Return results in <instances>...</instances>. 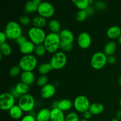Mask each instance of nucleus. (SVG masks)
Returning <instances> with one entry per match:
<instances>
[{
	"instance_id": "1",
	"label": "nucleus",
	"mask_w": 121,
	"mask_h": 121,
	"mask_svg": "<svg viewBox=\"0 0 121 121\" xmlns=\"http://www.w3.org/2000/svg\"><path fill=\"white\" fill-rule=\"evenodd\" d=\"M61 42L59 34L50 33L46 35L43 45L47 52L54 54L57 53L59 48H60Z\"/></svg>"
},
{
	"instance_id": "2",
	"label": "nucleus",
	"mask_w": 121,
	"mask_h": 121,
	"mask_svg": "<svg viewBox=\"0 0 121 121\" xmlns=\"http://www.w3.org/2000/svg\"><path fill=\"white\" fill-rule=\"evenodd\" d=\"M37 59L33 54L24 55L21 58L18 66L23 72H33L37 66Z\"/></svg>"
},
{
	"instance_id": "3",
	"label": "nucleus",
	"mask_w": 121,
	"mask_h": 121,
	"mask_svg": "<svg viewBox=\"0 0 121 121\" xmlns=\"http://www.w3.org/2000/svg\"><path fill=\"white\" fill-rule=\"evenodd\" d=\"M4 33L7 35V39L15 40L22 35V28L18 22L10 21L6 25Z\"/></svg>"
},
{
	"instance_id": "4",
	"label": "nucleus",
	"mask_w": 121,
	"mask_h": 121,
	"mask_svg": "<svg viewBox=\"0 0 121 121\" xmlns=\"http://www.w3.org/2000/svg\"><path fill=\"white\" fill-rule=\"evenodd\" d=\"M46 35V32L43 28L32 27L28 31V36L30 40L35 46L43 44Z\"/></svg>"
},
{
	"instance_id": "5",
	"label": "nucleus",
	"mask_w": 121,
	"mask_h": 121,
	"mask_svg": "<svg viewBox=\"0 0 121 121\" xmlns=\"http://www.w3.org/2000/svg\"><path fill=\"white\" fill-rule=\"evenodd\" d=\"M35 102L34 97L31 94L27 93L21 96L18 102V105L23 112H30L35 107Z\"/></svg>"
},
{
	"instance_id": "6",
	"label": "nucleus",
	"mask_w": 121,
	"mask_h": 121,
	"mask_svg": "<svg viewBox=\"0 0 121 121\" xmlns=\"http://www.w3.org/2000/svg\"><path fill=\"white\" fill-rule=\"evenodd\" d=\"M67 60V56L65 52H57L53 54L50 60V63L53 69L60 70L66 66Z\"/></svg>"
},
{
	"instance_id": "7",
	"label": "nucleus",
	"mask_w": 121,
	"mask_h": 121,
	"mask_svg": "<svg viewBox=\"0 0 121 121\" xmlns=\"http://www.w3.org/2000/svg\"><path fill=\"white\" fill-rule=\"evenodd\" d=\"M107 63L108 56L104 52H96L91 57V66L95 70H100L104 68Z\"/></svg>"
},
{
	"instance_id": "8",
	"label": "nucleus",
	"mask_w": 121,
	"mask_h": 121,
	"mask_svg": "<svg viewBox=\"0 0 121 121\" xmlns=\"http://www.w3.org/2000/svg\"><path fill=\"white\" fill-rule=\"evenodd\" d=\"M91 105L88 98L83 95L76 97L73 102V106L76 111L82 113L89 111Z\"/></svg>"
},
{
	"instance_id": "9",
	"label": "nucleus",
	"mask_w": 121,
	"mask_h": 121,
	"mask_svg": "<svg viewBox=\"0 0 121 121\" xmlns=\"http://www.w3.org/2000/svg\"><path fill=\"white\" fill-rule=\"evenodd\" d=\"M37 13L40 16L45 18H48L53 16L55 13V9L52 4L46 1H43L39 5Z\"/></svg>"
},
{
	"instance_id": "10",
	"label": "nucleus",
	"mask_w": 121,
	"mask_h": 121,
	"mask_svg": "<svg viewBox=\"0 0 121 121\" xmlns=\"http://www.w3.org/2000/svg\"><path fill=\"white\" fill-rule=\"evenodd\" d=\"M15 99L9 93H3L0 96V109L2 111H9L15 105Z\"/></svg>"
},
{
	"instance_id": "11",
	"label": "nucleus",
	"mask_w": 121,
	"mask_h": 121,
	"mask_svg": "<svg viewBox=\"0 0 121 121\" xmlns=\"http://www.w3.org/2000/svg\"><path fill=\"white\" fill-rule=\"evenodd\" d=\"M77 41L79 47L82 49H87L92 44V38L88 33L82 32L78 35Z\"/></svg>"
},
{
	"instance_id": "12",
	"label": "nucleus",
	"mask_w": 121,
	"mask_h": 121,
	"mask_svg": "<svg viewBox=\"0 0 121 121\" xmlns=\"http://www.w3.org/2000/svg\"><path fill=\"white\" fill-rule=\"evenodd\" d=\"M56 92L55 86L51 83H48L41 87L40 95L43 99H48L54 96Z\"/></svg>"
},
{
	"instance_id": "13",
	"label": "nucleus",
	"mask_w": 121,
	"mask_h": 121,
	"mask_svg": "<svg viewBox=\"0 0 121 121\" xmlns=\"http://www.w3.org/2000/svg\"><path fill=\"white\" fill-rule=\"evenodd\" d=\"M35 45L32 43L30 40H27L26 43L19 46L20 52L24 55H29L34 52Z\"/></svg>"
},
{
	"instance_id": "14",
	"label": "nucleus",
	"mask_w": 121,
	"mask_h": 121,
	"mask_svg": "<svg viewBox=\"0 0 121 121\" xmlns=\"http://www.w3.org/2000/svg\"><path fill=\"white\" fill-rule=\"evenodd\" d=\"M41 2V0H32L27 2L24 6L25 13L29 14L37 11L39 5Z\"/></svg>"
},
{
	"instance_id": "15",
	"label": "nucleus",
	"mask_w": 121,
	"mask_h": 121,
	"mask_svg": "<svg viewBox=\"0 0 121 121\" xmlns=\"http://www.w3.org/2000/svg\"><path fill=\"white\" fill-rule=\"evenodd\" d=\"M59 35H60L61 42L72 44V43L74 41V35H73V33L69 30H62L59 33Z\"/></svg>"
},
{
	"instance_id": "16",
	"label": "nucleus",
	"mask_w": 121,
	"mask_h": 121,
	"mask_svg": "<svg viewBox=\"0 0 121 121\" xmlns=\"http://www.w3.org/2000/svg\"><path fill=\"white\" fill-rule=\"evenodd\" d=\"M51 111L48 108H44L41 109L35 115L37 121H50Z\"/></svg>"
},
{
	"instance_id": "17",
	"label": "nucleus",
	"mask_w": 121,
	"mask_h": 121,
	"mask_svg": "<svg viewBox=\"0 0 121 121\" xmlns=\"http://www.w3.org/2000/svg\"><path fill=\"white\" fill-rule=\"evenodd\" d=\"M63 111L59 108H53L51 110L50 121H65Z\"/></svg>"
},
{
	"instance_id": "18",
	"label": "nucleus",
	"mask_w": 121,
	"mask_h": 121,
	"mask_svg": "<svg viewBox=\"0 0 121 121\" xmlns=\"http://www.w3.org/2000/svg\"><path fill=\"white\" fill-rule=\"evenodd\" d=\"M20 79L22 82L30 86L34 82L35 75L33 72H22L21 74Z\"/></svg>"
},
{
	"instance_id": "19",
	"label": "nucleus",
	"mask_w": 121,
	"mask_h": 121,
	"mask_svg": "<svg viewBox=\"0 0 121 121\" xmlns=\"http://www.w3.org/2000/svg\"><path fill=\"white\" fill-rule=\"evenodd\" d=\"M106 35L108 37L112 40L119 39L121 35V29L118 26H112L107 30Z\"/></svg>"
},
{
	"instance_id": "20",
	"label": "nucleus",
	"mask_w": 121,
	"mask_h": 121,
	"mask_svg": "<svg viewBox=\"0 0 121 121\" xmlns=\"http://www.w3.org/2000/svg\"><path fill=\"white\" fill-rule=\"evenodd\" d=\"M23 111L18 105H15L9 110V116L15 120H18L22 118Z\"/></svg>"
},
{
	"instance_id": "21",
	"label": "nucleus",
	"mask_w": 121,
	"mask_h": 121,
	"mask_svg": "<svg viewBox=\"0 0 121 121\" xmlns=\"http://www.w3.org/2000/svg\"><path fill=\"white\" fill-rule=\"evenodd\" d=\"M105 109L104 105L101 103L95 102L91 105L89 111L91 112L92 115H98L102 113Z\"/></svg>"
},
{
	"instance_id": "22",
	"label": "nucleus",
	"mask_w": 121,
	"mask_h": 121,
	"mask_svg": "<svg viewBox=\"0 0 121 121\" xmlns=\"http://www.w3.org/2000/svg\"><path fill=\"white\" fill-rule=\"evenodd\" d=\"M31 22L33 27L43 28L47 25V20L43 17L37 15L32 19Z\"/></svg>"
},
{
	"instance_id": "23",
	"label": "nucleus",
	"mask_w": 121,
	"mask_h": 121,
	"mask_svg": "<svg viewBox=\"0 0 121 121\" xmlns=\"http://www.w3.org/2000/svg\"><path fill=\"white\" fill-rule=\"evenodd\" d=\"M73 106V103H72L70 100L67 99H63L59 101L58 108L65 112V111H68L70 110Z\"/></svg>"
},
{
	"instance_id": "24",
	"label": "nucleus",
	"mask_w": 121,
	"mask_h": 121,
	"mask_svg": "<svg viewBox=\"0 0 121 121\" xmlns=\"http://www.w3.org/2000/svg\"><path fill=\"white\" fill-rule=\"evenodd\" d=\"M117 46L115 43L113 41H110V42L108 43L104 47V53L107 56L113 55V54L115 53L116 50H117Z\"/></svg>"
},
{
	"instance_id": "25",
	"label": "nucleus",
	"mask_w": 121,
	"mask_h": 121,
	"mask_svg": "<svg viewBox=\"0 0 121 121\" xmlns=\"http://www.w3.org/2000/svg\"><path fill=\"white\" fill-rule=\"evenodd\" d=\"M48 27L49 30H50L51 33H57L59 34L61 31V25L60 22L55 19H52L48 22Z\"/></svg>"
},
{
	"instance_id": "26",
	"label": "nucleus",
	"mask_w": 121,
	"mask_h": 121,
	"mask_svg": "<svg viewBox=\"0 0 121 121\" xmlns=\"http://www.w3.org/2000/svg\"><path fill=\"white\" fill-rule=\"evenodd\" d=\"M15 89L21 96L27 94L30 91L29 86L22 82L17 83L15 86Z\"/></svg>"
},
{
	"instance_id": "27",
	"label": "nucleus",
	"mask_w": 121,
	"mask_h": 121,
	"mask_svg": "<svg viewBox=\"0 0 121 121\" xmlns=\"http://www.w3.org/2000/svg\"><path fill=\"white\" fill-rule=\"evenodd\" d=\"M53 70L50 63H44L38 67V71L41 75H46Z\"/></svg>"
},
{
	"instance_id": "28",
	"label": "nucleus",
	"mask_w": 121,
	"mask_h": 121,
	"mask_svg": "<svg viewBox=\"0 0 121 121\" xmlns=\"http://www.w3.org/2000/svg\"><path fill=\"white\" fill-rule=\"evenodd\" d=\"M12 53V48L10 45L7 43L0 44V54L4 56H8Z\"/></svg>"
},
{
	"instance_id": "29",
	"label": "nucleus",
	"mask_w": 121,
	"mask_h": 121,
	"mask_svg": "<svg viewBox=\"0 0 121 121\" xmlns=\"http://www.w3.org/2000/svg\"><path fill=\"white\" fill-rule=\"evenodd\" d=\"M72 2L80 10H86L90 5L89 0H73Z\"/></svg>"
},
{
	"instance_id": "30",
	"label": "nucleus",
	"mask_w": 121,
	"mask_h": 121,
	"mask_svg": "<svg viewBox=\"0 0 121 121\" xmlns=\"http://www.w3.org/2000/svg\"><path fill=\"white\" fill-rule=\"evenodd\" d=\"M46 48L44 46L43 44H40V45H37V46H35V50H34V53L36 54V56L39 57H42L43 56H44V54H46Z\"/></svg>"
},
{
	"instance_id": "31",
	"label": "nucleus",
	"mask_w": 121,
	"mask_h": 121,
	"mask_svg": "<svg viewBox=\"0 0 121 121\" xmlns=\"http://www.w3.org/2000/svg\"><path fill=\"white\" fill-rule=\"evenodd\" d=\"M48 78L46 75H41L37 79V85L40 87H43L45 85L48 84Z\"/></svg>"
},
{
	"instance_id": "32",
	"label": "nucleus",
	"mask_w": 121,
	"mask_h": 121,
	"mask_svg": "<svg viewBox=\"0 0 121 121\" xmlns=\"http://www.w3.org/2000/svg\"><path fill=\"white\" fill-rule=\"evenodd\" d=\"M88 17L86 10H79L76 16V19L79 22H83Z\"/></svg>"
},
{
	"instance_id": "33",
	"label": "nucleus",
	"mask_w": 121,
	"mask_h": 121,
	"mask_svg": "<svg viewBox=\"0 0 121 121\" xmlns=\"http://www.w3.org/2000/svg\"><path fill=\"white\" fill-rule=\"evenodd\" d=\"M21 70H22L18 66H14L9 69V73L11 76L15 78V77H17L20 74H21Z\"/></svg>"
},
{
	"instance_id": "34",
	"label": "nucleus",
	"mask_w": 121,
	"mask_h": 121,
	"mask_svg": "<svg viewBox=\"0 0 121 121\" xmlns=\"http://www.w3.org/2000/svg\"><path fill=\"white\" fill-rule=\"evenodd\" d=\"M65 121H80L79 115L74 112H71L66 115Z\"/></svg>"
},
{
	"instance_id": "35",
	"label": "nucleus",
	"mask_w": 121,
	"mask_h": 121,
	"mask_svg": "<svg viewBox=\"0 0 121 121\" xmlns=\"http://www.w3.org/2000/svg\"><path fill=\"white\" fill-rule=\"evenodd\" d=\"M60 48L63 52H69L72 50V48H73V45H72V44L61 42L60 46Z\"/></svg>"
},
{
	"instance_id": "36",
	"label": "nucleus",
	"mask_w": 121,
	"mask_h": 121,
	"mask_svg": "<svg viewBox=\"0 0 121 121\" xmlns=\"http://www.w3.org/2000/svg\"><path fill=\"white\" fill-rule=\"evenodd\" d=\"M19 21H20V24H22V26H27L30 24L31 22V20L30 17L27 15H22L19 18Z\"/></svg>"
},
{
	"instance_id": "37",
	"label": "nucleus",
	"mask_w": 121,
	"mask_h": 121,
	"mask_svg": "<svg viewBox=\"0 0 121 121\" xmlns=\"http://www.w3.org/2000/svg\"><path fill=\"white\" fill-rule=\"evenodd\" d=\"M94 4L95 8L98 10H105L106 8V4L103 1H97V2H95Z\"/></svg>"
},
{
	"instance_id": "38",
	"label": "nucleus",
	"mask_w": 121,
	"mask_h": 121,
	"mask_svg": "<svg viewBox=\"0 0 121 121\" xmlns=\"http://www.w3.org/2000/svg\"><path fill=\"white\" fill-rule=\"evenodd\" d=\"M21 121H37L36 118L34 117L33 115L30 114L26 115L24 116L22 118H21Z\"/></svg>"
},
{
	"instance_id": "39",
	"label": "nucleus",
	"mask_w": 121,
	"mask_h": 121,
	"mask_svg": "<svg viewBox=\"0 0 121 121\" xmlns=\"http://www.w3.org/2000/svg\"><path fill=\"white\" fill-rule=\"evenodd\" d=\"M9 93H10L11 95L12 96H13V97H14L15 99H20V97L21 96V95H20V94H19L17 92V91L15 90V87H11L10 88H9Z\"/></svg>"
},
{
	"instance_id": "40",
	"label": "nucleus",
	"mask_w": 121,
	"mask_h": 121,
	"mask_svg": "<svg viewBox=\"0 0 121 121\" xmlns=\"http://www.w3.org/2000/svg\"><path fill=\"white\" fill-rule=\"evenodd\" d=\"M27 41V37H26V36H24V35H21L20 37H19L18 38H17V39L15 40V42H16V43L19 46H21L22 44L26 43Z\"/></svg>"
},
{
	"instance_id": "41",
	"label": "nucleus",
	"mask_w": 121,
	"mask_h": 121,
	"mask_svg": "<svg viewBox=\"0 0 121 121\" xmlns=\"http://www.w3.org/2000/svg\"><path fill=\"white\" fill-rule=\"evenodd\" d=\"M7 39V37L4 32H1L0 33V44L5 43Z\"/></svg>"
},
{
	"instance_id": "42",
	"label": "nucleus",
	"mask_w": 121,
	"mask_h": 121,
	"mask_svg": "<svg viewBox=\"0 0 121 121\" xmlns=\"http://www.w3.org/2000/svg\"><path fill=\"white\" fill-rule=\"evenodd\" d=\"M86 13H87L88 16H89V15H92L95 13V8H93L92 6H91V5H90L86 8Z\"/></svg>"
},
{
	"instance_id": "43",
	"label": "nucleus",
	"mask_w": 121,
	"mask_h": 121,
	"mask_svg": "<svg viewBox=\"0 0 121 121\" xmlns=\"http://www.w3.org/2000/svg\"><path fill=\"white\" fill-rule=\"evenodd\" d=\"M116 61H117V58L115 56L112 55L108 56V63L112 65V64H114Z\"/></svg>"
},
{
	"instance_id": "44",
	"label": "nucleus",
	"mask_w": 121,
	"mask_h": 121,
	"mask_svg": "<svg viewBox=\"0 0 121 121\" xmlns=\"http://www.w3.org/2000/svg\"><path fill=\"white\" fill-rule=\"evenodd\" d=\"M92 117V114L91 113V112L89 111H86L85 112L83 113V119H86V120H89V119H91Z\"/></svg>"
},
{
	"instance_id": "45",
	"label": "nucleus",
	"mask_w": 121,
	"mask_h": 121,
	"mask_svg": "<svg viewBox=\"0 0 121 121\" xmlns=\"http://www.w3.org/2000/svg\"><path fill=\"white\" fill-rule=\"evenodd\" d=\"M117 118L119 119V121L121 120V110L118 111L117 113Z\"/></svg>"
},
{
	"instance_id": "46",
	"label": "nucleus",
	"mask_w": 121,
	"mask_h": 121,
	"mask_svg": "<svg viewBox=\"0 0 121 121\" xmlns=\"http://www.w3.org/2000/svg\"><path fill=\"white\" fill-rule=\"evenodd\" d=\"M118 83H119V85L121 86V76L119 77V79H118Z\"/></svg>"
},
{
	"instance_id": "47",
	"label": "nucleus",
	"mask_w": 121,
	"mask_h": 121,
	"mask_svg": "<svg viewBox=\"0 0 121 121\" xmlns=\"http://www.w3.org/2000/svg\"><path fill=\"white\" fill-rule=\"evenodd\" d=\"M89 4L91 5L92 4L95 3V2L93 1H92V0H89Z\"/></svg>"
},
{
	"instance_id": "48",
	"label": "nucleus",
	"mask_w": 121,
	"mask_h": 121,
	"mask_svg": "<svg viewBox=\"0 0 121 121\" xmlns=\"http://www.w3.org/2000/svg\"><path fill=\"white\" fill-rule=\"evenodd\" d=\"M111 121H119L118 119H117V118H113V119H112Z\"/></svg>"
},
{
	"instance_id": "49",
	"label": "nucleus",
	"mask_w": 121,
	"mask_h": 121,
	"mask_svg": "<svg viewBox=\"0 0 121 121\" xmlns=\"http://www.w3.org/2000/svg\"><path fill=\"white\" fill-rule=\"evenodd\" d=\"M118 41H119V43L121 44V35L120 37H119V39H118Z\"/></svg>"
},
{
	"instance_id": "50",
	"label": "nucleus",
	"mask_w": 121,
	"mask_h": 121,
	"mask_svg": "<svg viewBox=\"0 0 121 121\" xmlns=\"http://www.w3.org/2000/svg\"><path fill=\"white\" fill-rule=\"evenodd\" d=\"M80 121H88V120H86V119H83H83H80Z\"/></svg>"
},
{
	"instance_id": "51",
	"label": "nucleus",
	"mask_w": 121,
	"mask_h": 121,
	"mask_svg": "<svg viewBox=\"0 0 121 121\" xmlns=\"http://www.w3.org/2000/svg\"><path fill=\"white\" fill-rule=\"evenodd\" d=\"M119 105H120V107H121V98L120 99V100H119Z\"/></svg>"
}]
</instances>
